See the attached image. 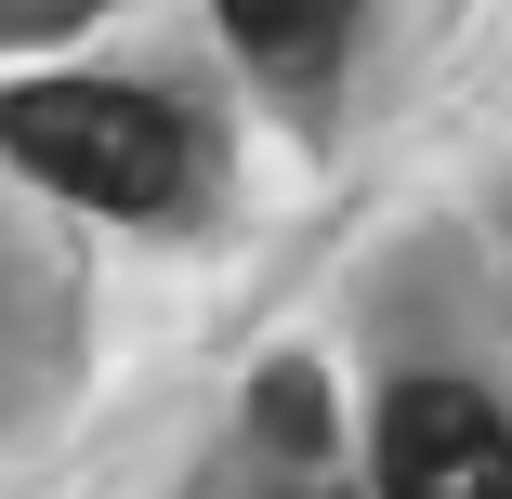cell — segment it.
<instances>
[{"instance_id":"obj_2","label":"cell","mask_w":512,"mask_h":499,"mask_svg":"<svg viewBox=\"0 0 512 499\" xmlns=\"http://www.w3.org/2000/svg\"><path fill=\"white\" fill-rule=\"evenodd\" d=\"M368 460H381V499H512V421L473 381H394Z\"/></svg>"},{"instance_id":"obj_1","label":"cell","mask_w":512,"mask_h":499,"mask_svg":"<svg viewBox=\"0 0 512 499\" xmlns=\"http://www.w3.org/2000/svg\"><path fill=\"white\" fill-rule=\"evenodd\" d=\"M0 145H14L40 184H66L79 211H184L197 197V132L184 106L132 79H40V92H0Z\"/></svg>"},{"instance_id":"obj_3","label":"cell","mask_w":512,"mask_h":499,"mask_svg":"<svg viewBox=\"0 0 512 499\" xmlns=\"http://www.w3.org/2000/svg\"><path fill=\"white\" fill-rule=\"evenodd\" d=\"M224 27L263 66H329V40L355 27V0H224Z\"/></svg>"}]
</instances>
